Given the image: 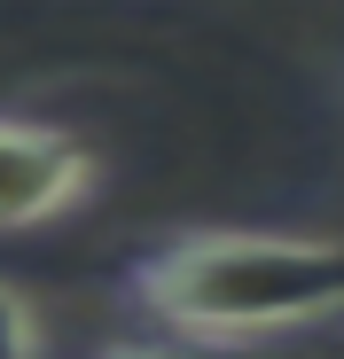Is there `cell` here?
I'll use <instances>...</instances> for the list:
<instances>
[{
	"instance_id": "6da1fadb",
	"label": "cell",
	"mask_w": 344,
	"mask_h": 359,
	"mask_svg": "<svg viewBox=\"0 0 344 359\" xmlns=\"http://www.w3.org/2000/svg\"><path fill=\"white\" fill-rule=\"evenodd\" d=\"M141 313L196 344H251L305 320L344 313V234H251V226H196L149 243L126 281Z\"/></svg>"
},
{
	"instance_id": "7a4b0ae2",
	"label": "cell",
	"mask_w": 344,
	"mask_h": 359,
	"mask_svg": "<svg viewBox=\"0 0 344 359\" xmlns=\"http://www.w3.org/2000/svg\"><path fill=\"white\" fill-rule=\"evenodd\" d=\"M94 149L71 141L63 126H39V117H0V234L47 226L94 196Z\"/></svg>"
},
{
	"instance_id": "3957f363",
	"label": "cell",
	"mask_w": 344,
	"mask_h": 359,
	"mask_svg": "<svg viewBox=\"0 0 344 359\" xmlns=\"http://www.w3.org/2000/svg\"><path fill=\"white\" fill-rule=\"evenodd\" d=\"M0 359H39V313L16 289H0Z\"/></svg>"
},
{
	"instance_id": "277c9868",
	"label": "cell",
	"mask_w": 344,
	"mask_h": 359,
	"mask_svg": "<svg viewBox=\"0 0 344 359\" xmlns=\"http://www.w3.org/2000/svg\"><path fill=\"white\" fill-rule=\"evenodd\" d=\"M102 359H251L243 344H196V336H164V344H118Z\"/></svg>"
}]
</instances>
